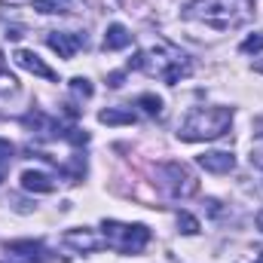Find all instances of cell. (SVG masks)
Listing matches in <instances>:
<instances>
[{
    "label": "cell",
    "mask_w": 263,
    "mask_h": 263,
    "mask_svg": "<svg viewBox=\"0 0 263 263\" xmlns=\"http://www.w3.org/2000/svg\"><path fill=\"white\" fill-rule=\"evenodd\" d=\"M254 0H193L187 3L184 15L190 22H202L214 31H236L254 18Z\"/></svg>",
    "instance_id": "obj_1"
},
{
    "label": "cell",
    "mask_w": 263,
    "mask_h": 263,
    "mask_svg": "<svg viewBox=\"0 0 263 263\" xmlns=\"http://www.w3.org/2000/svg\"><path fill=\"white\" fill-rule=\"evenodd\" d=\"M129 67L144 70V73H150V77H159L165 86H175V83H181L184 77L193 73L190 59H187L181 49H175L172 43H156V46H150V49L135 52V59H129Z\"/></svg>",
    "instance_id": "obj_2"
},
{
    "label": "cell",
    "mask_w": 263,
    "mask_h": 263,
    "mask_svg": "<svg viewBox=\"0 0 263 263\" xmlns=\"http://www.w3.org/2000/svg\"><path fill=\"white\" fill-rule=\"evenodd\" d=\"M230 126H233V107H220V104L196 107L181 123L178 138L190 141V144H196V141H217V138H223L230 132Z\"/></svg>",
    "instance_id": "obj_3"
},
{
    "label": "cell",
    "mask_w": 263,
    "mask_h": 263,
    "mask_svg": "<svg viewBox=\"0 0 263 263\" xmlns=\"http://www.w3.org/2000/svg\"><path fill=\"white\" fill-rule=\"evenodd\" d=\"M104 245L117 254H141L150 242V230L144 223H123V220H101Z\"/></svg>",
    "instance_id": "obj_4"
},
{
    "label": "cell",
    "mask_w": 263,
    "mask_h": 263,
    "mask_svg": "<svg viewBox=\"0 0 263 263\" xmlns=\"http://www.w3.org/2000/svg\"><path fill=\"white\" fill-rule=\"evenodd\" d=\"M159 178H162V187L168 190V196H175V199H187L199 190V181L190 175V168L181 165V162L159 165Z\"/></svg>",
    "instance_id": "obj_5"
},
{
    "label": "cell",
    "mask_w": 263,
    "mask_h": 263,
    "mask_svg": "<svg viewBox=\"0 0 263 263\" xmlns=\"http://www.w3.org/2000/svg\"><path fill=\"white\" fill-rule=\"evenodd\" d=\"M22 126H25V129H31L37 138H43V141L65 138L62 123H59V120H52V117H49V114H43V110H31V114H25V117H22Z\"/></svg>",
    "instance_id": "obj_6"
},
{
    "label": "cell",
    "mask_w": 263,
    "mask_h": 263,
    "mask_svg": "<svg viewBox=\"0 0 263 263\" xmlns=\"http://www.w3.org/2000/svg\"><path fill=\"white\" fill-rule=\"evenodd\" d=\"M46 46L52 52H59V59H73L86 46V37L83 34H73V31H49L46 34Z\"/></svg>",
    "instance_id": "obj_7"
},
{
    "label": "cell",
    "mask_w": 263,
    "mask_h": 263,
    "mask_svg": "<svg viewBox=\"0 0 263 263\" xmlns=\"http://www.w3.org/2000/svg\"><path fill=\"white\" fill-rule=\"evenodd\" d=\"M12 59H15V65L25 67L28 73H34V77H43V80H49V83H59V73L46 65V62H43L37 52H31V49H18Z\"/></svg>",
    "instance_id": "obj_8"
},
{
    "label": "cell",
    "mask_w": 263,
    "mask_h": 263,
    "mask_svg": "<svg viewBox=\"0 0 263 263\" xmlns=\"http://www.w3.org/2000/svg\"><path fill=\"white\" fill-rule=\"evenodd\" d=\"M199 165L211 175H230L236 168V156L230 150H208V153L199 156Z\"/></svg>",
    "instance_id": "obj_9"
},
{
    "label": "cell",
    "mask_w": 263,
    "mask_h": 263,
    "mask_svg": "<svg viewBox=\"0 0 263 263\" xmlns=\"http://www.w3.org/2000/svg\"><path fill=\"white\" fill-rule=\"evenodd\" d=\"M62 242H65L67 248H73V251H98L101 248V242H98V236L92 233V230H86V227H80V230H67L65 236H62Z\"/></svg>",
    "instance_id": "obj_10"
},
{
    "label": "cell",
    "mask_w": 263,
    "mask_h": 263,
    "mask_svg": "<svg viewBox=\"0 0 263 263\" xmlns=\"http://www.w3.org/2000/svg\"><path fill=\"white\" fill-rule=\"evenodd\" d=\"M55 187H59L55 178L46 172H34V168L22 172V190H28V193H55Z\"/></svg>",
    "instance_id": "obj_11"
},
{
    "label": "cell",
    "mask_w": 263,
    "mask_h": 263,
    "mask_svg": "<svg viewBox=\"0 0 263 263\" xmlns=\"http://www.w3.org/2000/svg\"><path fill=\"white\" fill-rule=\"evenodd\" d=\"M6 251H12V254H22L25 260L31 263H46V248H43V242H6Z\"/></svg>",
    "instance_id": "obj_12"
},
{
    "label": "cell",
    "mask_w": 263,
    "mask_h": 263,
    "mask_svg": "<svg viewBox=\"0 0 263 263\" xmlns=\"http://www.w3.org/2000/svg\"><path fill=\"white\" fill-rule=\"evenodd\" d=\"M132 43V34L126 25H120V22H114L107 31H104V52H117V49H126Z\"/></svg>",
    "instance_id": "obj_13"
},
{
    "label": "cell",
    "mask_w": 263,
    "mask_h": 263,
    "mask_svg": "<svg viewBox=\"0 0 263 263\" xmlns=\"http://www.w3.org/2000/svg\"><path fill=\"white\" fill-rule=\"evenodd\" d=\"M138 117H135V110L129 107H107V110H101L98 114V123H104V126H132Z\"/></svg>",
    "instance_id": "obj_14"
},
{
    "label": "cell",
    "mask_w": 263,
    "mask_h": 263,
    "mask_svg": "<svg viewBox=\"0 0 263 263\" xmlns=\"http://www.w3.org/2000/svg\"><path fill=\"white\" fill-rule=\"evenodd\" d=\"M62 178H65V184H80L86 178V156L73 153V159L67 165H62Z\"/></svg>",
    "instance_id": "obj_15"
},
{
    "label": "cell",
    "mask_w": 263,
    "mask_h": 263,
    "mask_svg": "<svg viewBox=\"0 0 263 263\" xmlns=\"http://www.w3.org/2000/svg\"><path fill=\"white\" fill-rule=\"evenodd\" d=\"M73 0H34V9L46 12V15H62V12H70Z\"/></svg>",
    "instance_id": "obj_16"
},
{
    "label": "cell",
    "mask_w": 263,
    "mask_h": 263,
    "mask_svg": "<svg viewBox=\"0 0 263 263\" xmlns=\"http://www.w3.org/2000/svg\"><path fill=\"white\" fill-rule=\"evenodd\" d=\"M70 92H73V98H92L95 95V86H92V80H86V77H70Z\"/></svg>",
    "instance_id": "obj_17"
},
{
    "label": "cell",
    "mask_w": 263,
    "mask_h": 263,
    "mask_svg": "<svg viewBox=\"0 0 263 263\" xmlns=\"http://www.w3.org/2000/svg\"><path fill=\"white\" fill-rule=\"evenodd\" d=\"M138 107H141L147 117H162V98H156V95H150V92L138 95Z\"/></svg>",
    "instance_id": "obj_18"
},
{
    "label": "cell",
    "mask_w": 263,
    "mask_h": 263,
    "mask_svg": "<svg viewBox=\"0 0 263 263\" xmlns=\"http://www.w3.org/2000/svg\"><path fill=\"white\" fill-rule=\"evenodd\" d=\"M178 230L184 236H196L199 233V220L190 214V211H178Z\"/></svg>",
    "instance_id": "obj_19"
},
{
    "label": "cell",
    "mask_w": 263,
    "mask_h": 263,
    "mask_svg": "<svg viewBox=\"0 0 263 263\" xmlns=\"http://www.w3.org/2000/svg\"><path fill=\"white\" fill-rule=\"evenodd\" d=\"M239 49H242L245 55H257V52H263V31H257V34H251V37H245Z\"/></svg>",
    "instance_id": "obj_20"
},
{
    "label": "cell",
    "mask_w": 263,
    "mask_h": 263,
    "mask_svg": "<svg viewBox=\"0 0 263 263\" xmlns=\"http://www.w3.org/2000/svg\"><path fill=\"white\" fill-rule=\"evenodd\" d=\"M0 83L9 89V92H15L18 89V80L9 73V65H6V59H3V52H0Z\"/></svg>",
    "instance_id": "obj_21"
},
{
    "label": "cell",
    "mask_w": 263,
    "mask_h": 263,
    "mask_svg": "<svg viewBox=\"0 0 263 263\" xmlns=\"http://www.w3.org/2000/svg\"><path fill=\"white\" fill-rule=\"evenodd\" d=\"M65 141H70L73 147H83V144H89V132L70 126V129H65Z\"/></svg>",
    "instance_id": "obj_22"
},
{
    "label": "cell",
    "mask_w": 263,
    "mask_h": 263,
    "mask_svg": "<svg viewBox=\"0 0 263 263\" xmlns=\"http://www.w3.org/2000/svg\"><path fill=\"white\" fill-rule=\"evenodd\" d=\"M12 153H15V147H12L6 138H0V162H9V159H12Z\"/></svg>",
    "instance_id": "obj_23"
},
{
    "label": "cell",
    "mask_w": 263,
    "mask_h": 263,
    "mask_svg": "<svg viewBox=\"0 0 263 263\" xmlns=\"http://www.w3.org/2000/svg\"><path fill=\"white\" fill-rule=\"evenodd\" d=\"M107 86H110V89H120V86H123V73H110V77H107Z\"/></svg>",
    "instance_id": "obj_24"
},
{
    "label": "cell",
    "mask_w": 263,
    "mask_h": 263,
    "mask_svg": "<svg viewBox=\"0 0 263 263\" xmlns=\"http://www.w3.org/2000/svg\"><path fill=\"white\" fill-rule=\"evenodd\" d=\"M6 37H9V40H18V37H22V28H15V25L6 28Z\"/></svg>",
    "instance_id": "obj_25"
},
{
    "label": "cell",
    "mask_w": 263,
    "mask_h": 263,
    "mask_svg": "<svg viewBox=\"0 0 263 263\" xmlns=\"http://www.w3.org/2000/svg\"><path fill=\"white\" fill-rule=\"evenodd\" d=\"M6 168H9V162H0V181L6 178Z\"/></svg>",
    "instance_id": "obj_26"
},
{
    "label": "cell",
    "mask_w": 263,
    "mask_h": 263,
    "mask_svg": "<svg viewBox=\"0 0 263 263\" xmlns=\"http://www.w3.org/2000/svg\"><path fill=\"white\" fill-rule=\"evenodd\" d=\"M257 230H260V233H263V211H260V214H257Z\"/></svg>",
    "instance_id": "obj_27"
},
{
    "label": "cell",
    "mask_w": 263,
    "mask_h": 263,
    "mask_svg": "<svg viewBox=\"0 0 263 263\" xmlns=\"http://www.w3.org/2000/svg\"><path fill=\"white\" fill-rule=\"evenodd\" d=\"M254 70H257V73H263V59H260V62H254Z\"/></svg>",
    "instance_id": "obj_28"
},
{
    "label": "cell",
    "mask_w": 263,
    "mask_h": 263,
    "mask_svg": "<svg viewBox=\"0 0 263 263\" xmlns=\"http://www.w3.org/2000/svg\"><path fill=\"white\" fill-rule=\"evenodd\" d=\"M3 3H22V0H3Z\"/></svg>",
    "instance_id": "obj_29"
},
{
    "label": "cell",
    "mask_w": 263,
    "mask_h": 263,
    "mask_svg": "<svg viewBox=\"0 0 263 263\" xmlns=\"http://www.w3.org/2000/svg\"><path fill=\"white\" fill-rule=\"evenodd\" d=\"M257 263H263V257H260V260H257Z\"/></svg>",
    "instance_id": "obj_30"
}]
</instances>
